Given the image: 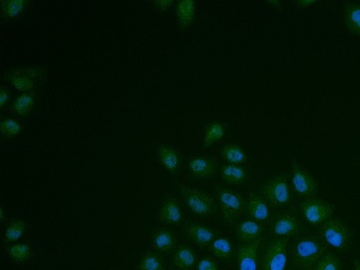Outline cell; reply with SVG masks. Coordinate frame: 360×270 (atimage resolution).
I'll return each instance as SVG.
<instances>
[{
    "mask_svg": "<svg viewBox=\"0 0 360 270\" xmlns=\"http://www.w3.org/2000/svg\"><path fill=\"white\" fill-rule=\"evenodd\" d=\"M331 247L319 234H304L295 238L288 246V262L298 270H312Z\"/></svg>",
    "mask_w": 360,
    "mask_h": 270,
    "instance_id": "cell-1",
    "label": "cell"
},
{
    "mask_svg": "<svg viewBox=\"0 0 360 270\" xmlns=\"http://www.w3.org/2000/svg\"><path fill=\"white\" fill-rule=\"evenodd\" d=\"M290 239L264 235L257 249V270H285Z\"/></svg>",
    "mask_w": 360,
    "mask_h": 270,
    "instance_id": "cell-2",
    "label": "cell"
},
{
    "mask_svg": "<svg viewBox=\"0 0 360 270\" xmlns=\"http://www.w3.org/2000/svg\"><path fill=\"white\" fill-rule=\"evenodd\" d=\"M319 235L330 247L339 252H350L354 243V233L345 221L330 218L319 226Z\"/></svg>",
    "mask_w": 360,
    "mask_h": 270,
    "instance_id": "cell-3",
    "label": "cell"
},
{
    "mask_svg": "<svg viewBox=\"0 0 360 270\" xmlns=\"http://www.w3.org/2000/svg\"><path fill=\"white\" fill-rule=\"evenodd\" d=\"M269 235L274 238H297L306 234L307 229L297 210L276 212L270 217Z\"/></svg>",
    "mask_w": 360,
    "mask_h": 270,
    "instance_id": "cell-4",
    "label": "cell"
},
{
    "mask_svg": "<svg viewBox=\"0 0 360 270\" xmlns=\"http://www.w3.org/2000/svg\"><path fill=\"white\" fill-rule=\"evenodd\" d=\"M216 193L221 210V219L224 224L234 227L245 212L247 200L236 191L217 184Z\"/></svg>",
    "mask_w": 360,
    "mask_h": 270,
    "instance_id": "cell-5",
    "label": "cell"
},
{
    "mask_svg": "<svg viewBox=\"0 0 360 270\" xmlns=\"http://www.w3.org/2000/svg\"><path fill=\"white\" fill-rule=\"evenodd\" d=\"M186 205L194 215L199 217H211L217 215L219 206L217 199L204 191L190 188L176 183Z\"/></svg>",
    "mask_w": 360,
    "mask_h": 270,
    "instance_id": "cell-6",
    "label": "cell"
},
{
    "mask_svg": "<svg viewBox=\"0 0 360 270\" xmlns=\"http://www.w3.org/2000/svg\"><path fill=\"white\" fill-rule=\"evenodd\" d=\"M288 172L269 179L259 188L261 195L265 198L269 206L281 208L288 206L294 200V194L289 186Z\"/></svg>",
    "mask_w": 360,
    "mask_h": 270,
    "instance_id": "cell-7",
    "label": "cell"
},
{
    "mask_svg": "<svg viewBox=\"0 0 360 270\" xmlns=\"http://www.w3.org/2000/svg\"><path fill=\"white\" fill-rule=\"evenodd\" d=\"M299 207L304 220L318 227L330 219L335 210L333 205L315 198L302 200Z\"/></svg>",
    "mask_w": 360,
    "mask_h": 270,
    "instance_id": "cell-8",
    "label": "cell"
},
{
    "mask_svg": "<svg viewBox=\"0 0 360 270\" xmlns=\"http://www.w3.org/2000/svg\"><path fill=\"white\" fill-rule=\"evenodd\" d=\"M290 178L292 188L299 197L307 199L317 196V180L297 162L292 164Z\"/></svg>",
    "mask_w": 360,
    "mask_h": 270,
    "instance_id": "cell-9",
    "label": "cell"
},
{
    "mask_svg": "<svg viewBox=\"0 0 360 270\" xmlns=\"http://www.w3.org/2000/svg\"><path fill=\"white\" fill-rule=\"evenodd\" d=\"M155 155L158 161L174 176L182 171L184 158L174 146L163 143L156 144Z\"/></svg>",
    "mask_w": 360,
    "mask_h": 270,
    "instance_id": "cell-10",
    "label": "cell"
},
{
    "mask_svg": "<svg viewBox=\"0 0 360 270\" xmlns=\"http://www.w3.org/2000/svg\"><path fill=\"white\" fill-rule=\"evenodd\" d=\"M40 89L22 92L16 96L7 109L11 115L21 120L28 117L39 103Z\"/></svg>",
    "mask_w": 360,
    "mask_h": 270,
    "instance_id": "cell-11",
    "label": "cell"
},
{
    "mask_svg": "<svg viewBox=\"0 0 360 270\" xmlns=\"http://www.w3.org/2000/svg\"><path fill=\"white\" fill-rule=\"evenodd\" d=\"M186 167L190 176L195 179L215 177L219 172V165L215 158L191 157L188 160Z\"/></svg>",
    "mask_w": 360,
    "mask_h": 270,
    "instance_id": "cell-12",
    "label": "cell"
},
{
    "mask_svg": "<svg viewBox=\"0 0 360 270\" xmlns=\"http://www.w3.org/2000/svg\"><path fill=\"white\" fill-rule=\"evenodd\" d=\"M183 230L187 238L195 243L200 250H205L220 234L219 231L193 222L186 223Z\"/></svg>",
    "mask_w": 360,
    "mask_h": 270,
    "instance_id": "cell-13",
    "label": "cell"
},
{
    "mask_svg": "<svg viewBox=\"0 0 360 270\" xmlns=\"http://www.w3.org/2000/svg\"><path fill=\"white\" fill-rule=\"evenodd\" d=\"M236 238L243 243H253L263 238L266 231V224L248 219L235 225Z\"/></svg>",
    "mask_w": 360,
    "mask_h": 270,
    "instance_id": "cell-14",
    "label": "cell"
},
{
    "mask_svg": "<svg viewBox=\"0 0 360 270\" xmlns=\"http://www.w3.org/2000/svg\"><path fill=\"white\" fill-rule=\"evenodd\" d=\"M150 244L155 252L162 255H172L177 249L178 238L173 231L161 228L153 233Z\"/></svg>",
    "mask_w": 360,
    "mask_h": 270,
    "instance_id": "cell-15",
    "label": "cell"
},
{
    "mask_svg": "<svg viewBox=\"0 0 360 270\" xmlns=\"http://www.w3.org/2000/svg\"><path fill=\"white\" fill-rule=\"evenodd\" d=\"M159 219L174 226L183 224L184 214L180 202L176 197L168 195L163 200L159 210Z\"/></svg>",
    "mask_w": 360,
    "mask_h": 270,
    "instance_id": "cell-16",
    "label": "cell"
},
{
    "mask_svg": "<svg viewBox=\"0 0 360 270\" xmlns=\"http://www.w3.org/2000/svg\"><path fill=\"white\" fill-rule=\"evenodd\" d=\"M245 213L248 219L264 224L269 223L270 219L266 200L261 194L256 193H252L248 196Z\"/></svg>",
    "mask_w": 360,
    "mask_h": 270,
    "instance_id": "cell-17",
    "label": "cell"
},
{
    "mask_svg": "<svg viewBox=\"0 0 360 270\" xmlns=\"http://www.w3.org/2000/svg\"><path fill=\"white\" fill-rule=\"evenodd\" d=\"M263 238L250 243H239L236 254L240 270H257V249Z\"/></svg>",
    "mask_w": 360,
    "mask_h": 270,
    "instance_id": "cell-18",
    "label": "cell"
},
{
    "mask_svg": "<svg viewBox=\"0 0 360 270\" xmlns=\"http://www.w3.org/2000/svg\"><path fill=\"white\" fill-rule=\"evenodd\" d=\"M195 252L186 245H181L172 254L170 264L174 270H193L198 265Z\"/></svg>",
    "mask_w": 360,
    "mask_h": 270,
    "instance_id": "cell-19",
    "label": "cell"
},
{
    "mask_svg": "<svg viewBox=\"0 0 360 270\" xmlns=\"http://www.w3.org/2000/svg\"><path fill=\"white\" fill-rule=\"evenodd\" d=\"M32 0H0V15L3 22L20 18L29 8Z\"/></svg>",
    "mask_w": 360,
    "mask_h": 270,
    "instance_id": "cell-20",
    "label": "cell"
},
{
    "mask_svg": "<svg viewBox=\"0 0 360 270\" xmlns=\"http://www.w3.org/2000/svg\"><path fill=\"white\" fill-rule=\"evenodd\" d=\"M175 13L179 29L186 30L195 20L196 2L195 0H179L175 4Z\"/></svg>",
    "mask_w": 360,
    "mask_h": 270,
    "instance_id": "cell-21",
    "label": "cell"
},
{
    "mask_svg": "<svg viewBox=\"0 0 360 270\" xmlns=\"http://www.w3.org/2000/svg\"><path fill=\"white\" fill-rule=\"evenodd\" d=\"M220 173L224 181L231 185L244 184L250 176L245 167L230 163L223 165L220 168Z\"/></svg>",
    "mask_w": 360,
    "mask_h": 270,
    "instance_id": "cell-22",
    "label": "cell"
},
{
    "mask_svg": "<svg viewBox=\"0 0 360 270\" xmlns=\"http://www.w3.org/2000/svg\"><path fill=\"white\" fill-rule=\"evenodd\" d=\"M344 22L347 30L352 35L360 37V3H345Z\"/></svg>",
    "mask_w": 360,
    "mask_h": 270,
    "instance_id": "cell-23",
    "label": "cell"
},
{
    "mask_svg": "<svg viewBox=\"0 0 360 270\" xmlns=\"http://www.w3.org/2000/svg\"><path fill=\"white\" fill-rule=\"evenodd\" d=\"M49 67L47 65H30V66H16L10 68V69L6 70L4 72L18 75L22 77H26L28 78L34 79V80L39 81L41 83H44L47 81L49 77Z\"/></svg>",
    "mask_w": 360,
    "mask_h": 270,
    "instance_id": "cell-24",
    "label": "cell"
},
{
    "mask_svg": "<svg viewBox=\"0 0 360 270\" xmlns=\"http://www.w3.org/2000/svg\"><path fill=\"white\" fill-rule=\"evenodd\" d=\"M229 127L228 122L213 121L206 124L205 127V138L202 150H206L210 146L221 141L226 134Z\"/></svg>",
    "mask_w": 360,
    "mask_h": 270,
    "instance_id": "cell-25",
    "label": "cell"
},
{
    "mask_svg": "<svg viewBox=\"0 0 360 270\" xmlns=\"http://www.w3.org/2000/svg\"><path fill=\"white\" fill-rule=\"evenodd\" d=\"M210 252L224 262L232 260L235 253V248L232 242L227 238L214 240L208 246Z\"/></svg>",
    "mask_w": 360,
    "mask_h": 270,
    "instance_id": "cell-26",
    "label": "cell"
},
{
    "mask_svg": "<svg viewBox=\"0 0 360 270\" xmlns=\"http://www.w3.org/2000/svg\"><path fill=\"white\" fill-rule=\"evenodd\" d=\"M24 129V124L14 116H2L0 119V135L3 140L15 138Z\"/></svg>",
    "mask_w": 360,
    "mask_h": 270,
    "instance_id": "cell-27",
    "label": "cell"
},
{
    "mask_svg": "<svg viewBox=\"0 0 360 270\" xmlns=\"http://www.w3.org/2000/svg\"><path fill=\"white\" fill-rule=\"evenodd\" d=\"M2 80L13 85L21 92L33 91L40 89L43 83L26 77L1 73Z\"/></svg>",
    "mask_w": 360,
    "mask_h": 270,
    "instance_id": "cell-28",
    "label": "cell"
},
{
    "mask_svg": "<svg viewBox=\"0 0 360 270\" xmlns=\"http://www.w3.org/2000/svg\"><path fill=\"white\" fill-rule=\"evenodd\" d=\"M222 159L233 165L245 164L248 156L242 146L236 143H229L223 146L219 152Z\"/></svg>",
    "mask_w": 360,
    "mask_h": 270,
    "instance_id": "cell-29",
    "label": "cell"
},
{
    "mask_svg": "<svg viewBox=\"0 0 360 270\" xmlns=\"http://www.w3.org/2000/svg\"><path fill=\"white\" fill-rule=\"evenodd\" d=\"M136 270H166L163 255L156 252L146 251L141 257Z\"/></svg>",
    "mask_w": 360,
    "mask_h": 270,
    "instance_id": "cell-30",
    "label": "cell"
},
{
    "mask_svg": "<svg viewBox=\"0 0 360 270\" xmlns=\"http://www.w3.org/2000/svg\"><path fill=\"white\" fill-rule=\"evenodd\" d=\"M6 252L11 260L17 263L27 262L33 257V252L29 243L8 246Z\"/></svg>",
    "mask_w": 360,
    "mask_h": 270,
    "instance_id": "cell-31",
    "label": "cell"
},
{
    "mask_svg": "<svg viewBox=\"0 0 360 270\" xmlns=\"http://www.w3.org/2000/svg\"><path fill=\"white\" fill-rule=\"evenodd\" d=\"M27 229V224L25 221L15 219L10 221L4 233V243L11 244L20 240Z\"/></svg>",
    "mask_w": 360,
    "mask_h": 270,
    "instance_id": "cell-32",
    "label": "cell"
},
{
    "mask_svg": "<svg viewBox=\"0 0 360 270\" xmlns=\"http://www.w3.org/2000/svg\"><path fill=\"white\" fill-rule=\"evenodd\" d=\"M343 264L339 257L333 253L325 255L312 270H342Z\"/></svg>",
    "mask_w": 360,
    "mask_h": 270,
    "instance_id": "cell-33",
    "label": "cell"
},
{
    "mask_svg": "<svg viewBox=\"0 0 360 270\" xmlns=\"http://www.w3.org/2000/svg\"><path fill=\"white\" fill-rule=\"evenodd\" d=\"M13 93L11 89L6 84L0 86V109L7 108L13 101Z\"/></svg>",
    "mask_w": 360,
    "mask_h": 270,
    "instance_id": "cell-34",
    "label": "cell"
},
{
    "mask_svg": "<svg viewBox=\"0 0 360 270\" xmlns=\"http://www.w3.org/2000/svg\"><path fill=\"white\" fill-rule=\"evenodd\" d=\"M197 268L198 270H219L218 263L210 256L202 258L198 263Z\"/></svg>",
    "mask_w": 360,
    "mask_h": 270,
    "instance_id": "cell-35",
    "label": "cell"
},
{
    "mask_svg": "<svg viewBox=\"0 0 360 270\" xmlns=\"http://www.w3.org/2000/svg\"><path fill=\"white\" fill-rule=\"evenodd\" d=\"M175 4L174 0H153L152 4L158 11H165Z\"/></svg>",
    "mask_w": 360,
    "mask_h": 270,
    "instance_id": "cell-36",
    "label": "cell"
},
{
    "mask_svg": "<svg viewBox=\"0 0 360 270\" xmlns=\"http://www.w3.org/2000/svg\"><path fill=\"white\" fill-rule=\"evenodd\" d=\"M318 2V0H297L295 4L300 8H306Z\"/></svg>",
    "mask_w": 360,
    "mask_h": 270,
    "instance_id": "cell-37",
    "label": "cell"
},
{
    "mask_svg": "<svg viewBox=\"0 0 360 270\" xmlns=\"http://www.w3.org/2000/svg\"><path fill=\"white\" fill-rule=\"evenodd\" d=\"M268 4L273 5L275 8L280 9L283 7V2L281 0H268Z\"/></svg>",
    "mask_w": 360,
    "mask_h": 270,
    "instance_id": "cell-38",
    "label": "cell"
},
{
    "mask_svg": "<svg viewBox=\"0 0 360 270\" xmlns=\"http://www.w3.org/2000/svg\"><path fill=\"white\" fill-rule=\"evenodd\" d=\"M6 220V214L4 212L3 207H1V208H0V221H1V223H5Z\"/></svg>",
    "mask_w": 360,
    "mask_h": 270,
    "instance_id": "cell-39",
    "label": "cell"
},
{
    "mask_svg": "<svg viewBox=\"0 0 360 270\" xmlns=\"http://www.w3.org/2000/svg\"><path fill=\"white\" fill-rule=\"evenodd\" d=\"M354 270H360V261L358 258L354 259Z\"/></svg>",
    "mask_w": 360,
    "mask_h": 270,
    "instance_id": "cell-40",
    "label": "cell"
},
{
    "mask_svg": "<svg viewBox=\"0 0 360 270\" xmlns=\"http://www.w3.org/2000/svg\"><path fill=\"white\" fill-rule=\"evenodd\" d=\"M285 270H297V269L290 266V267H288L287 269H285Z\"/></svg>",
    "mask_w": 360,
    "mask_h": 270,
    "instance_id": "cell-41",
    "label": "cell"
}]
</instances>
